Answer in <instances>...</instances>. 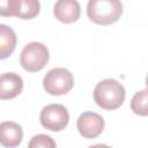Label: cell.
<instances>
[{
    "label": "cell",
    "mask_w": 148,
    "mask_h": 148,
    "mask_svg": "<svg viewBox=\"0 0 148 148\" xmlns=\"http://www.w3.org/2000/svg\"><path fill=\"white\" fill-rule=\"evenodd\" d=\"M125 88L116 79H104L94 89L95 103L104 110L118 109L125 101Z\"/></svg>",
    "instance_id": "6da1fadb"
},
{
    "label": "cell",
    "mask_w": 148,
    "mask_h": 148,
    "mask_svg": "<svg viewBox=\"0 0 148 148\" xmlns=\"http://www.w3.org/2000/svg\"><path fill=\"white\" fill-rule=\"evenodd\" d=\"M121 14L123 3L118 0H90L87 5V15L96 24H113Z\"/></svg>",
    "instance_id": "7a4b0ae2"
},
{
    "label": "cell",
    "mask_w": 148,
    "mask_h": 148,
    "mask_svg": "<svg viewBox=\"0 0 148 148\" xmlns=\"http://www.w3.org/2000/svg\"><path fill=\"white\" fill-rule=\"evenodd\" d=\"M50 58L47 47L39 42L27 44L20 54V64L27 72L35 73L45 67Z\"/></svg>",
    "instance_id": "3957f363"
},
{
    "label": "cell",
    "mask_w": 148,
    "mask_h": 148,
    "mask_svg": "<svg viewBox=\"0 0 148 148\" xmlns=\"http://www.w3.org/2000/svg\"><path fill=\"white\" fill-rule=\"evenodd\" d=\"M44 90L53 96L66 95L74 87L73 74L62 67L50 69L43 79Z\"/></svg>",
    "instance_id": "277c9868"
},
{
    "label": "cell",
    "mask_w": 148,
    "mask_h": 148,
    "mask_svg": "<svg viewBox=\"0 0 148 148\" xmlns=\"http://www.w3.org/2000/svg\"><path fill=\"white\" fill-rule=\"evenodd\" d=\"M39 121L44 128L52 132H60L68 125L69 113L61 104H49L42 109Z\"/></svg>",
    "instance_id": "5b68a950"
},
{
    "label": "cell",
    "mask_w": 148,
    "mask_h": 148,
    "mask_svg": "<svg viewBox=\"0 0 148 148\" xmlns=\"http://www.w3.org/2000/svg\"><path fill=\"white\" fill-rule=\"evenodd\" d=\"M79 133L86 139L97 138L104 130V119L101 114L91 111H86L80 114L76 121Z\"/></svg>",
    "instance_id": "8992f818"
},
{
    "label": "cell",
    "mask_w": 148,
    "mask_h": 148,
    "mask_svg": "<svg viewBox=\"0 0 148 148\" xmlns=\"http://www.w3.org/2000/svg\"><path fill=\"white\" fill-rule=\"evenodd\" d=\"M23 89L22 77L14 72H6L0 75V99H12L18 96Z\"/></svg>",
    "instance_id": "52a82bcc"
},
{
    "label": "cell",
    "mask_w": 148,
    "mask_h": 148,
    "mask_svg": "<svg viewBox=\"0 0 148 148\" xmlns=\"http://www.w3.org/2000/svg\"><path fill=\"white\" fill-rule=\"evenodd\" d=\"M53 14L58 21L68 24L79 20L81 7L76 0H59L53 6Z\"/></svg>",
    "instance_id": "ba28073f"
},
{
    "label": "cell",
    "mask_w": 148,
    "mask_h": 148,
    "mask_svg": "<svg viewBox=\"0 0 148 148\" xmlns=\"http://www.w3.org/2000/svg\"><path fill=\"white\" fill-rule=\"evenodd\" d=\"M23 139V130L15 121H2L0 124V145L6 148L17 147Z\"/></svg>",
    "instance_id": "9c48e42d"
},
{
    "label": "cell",
    "mask_w": 148,
    "mask_h": 148,
    "mask_svg": "<svg viewBox=\"0 0 148 148\" xmlns=\"http://www.w3.org/2000/svg\"><path fill=\"white\" fill-rule=\"evenodd\" d=\"M16 42L15 31L6 24H0V60L7 59L14 52Z\"/></svg>",
    "instance_id": "30bf717a"
},
{
    "label": "cell",
    "mask_w": 148,
    "mask_h": 148,
    "mask_svg": "<svg viewBox=\"0 0 148 148\" xmlns=\"http://www.w3.org/2000/svg\"><path fill=\"white\" fill-rule=\"evenodd\" d=\"M40 3L37 0H16L15 16L22 20H30L38 15Z\"/></svg>",
    "instance_id": "8fae6325"
},
{
    "label": "cell",
    "mask_w": 148,
    "mask_h": 148,
    "mask_svg": "<svg viewBox=\"0 0 148 148\" xmlns=\"http://www.w3.org/2000/svg\"><path fill=\"white\" fill-rule=\"evenodd\" d=\"M148 101V94L147 90H140L136 91L131 101V109L134 113L139 116H147L148 114V108H147V102Z\"/></svg>",
    "instance_id": "7c38bea8"
},
{
    "label": "cell",
    "mask_w": 148,
    "mask_h": 148,
    "mask_svg": "<svg viewBox=\"0 0 148 148\" xmlns=\"http://www.w3.org/2000/svg\"><path fill=\"white\" fill-rule=\"evenodd\" d=\"M28 148H57V143L50 135L46 134H36L34 135L29 143Z\"/></svg>",
    "instance_id": "4fadbf2b"
},
{
    "label": "cell",
    "mask_w": 148,
    "mask_h": 148,
    "mask_svg": "<svg viewBox=\"0 0 148 148\" xmlns=\"http://www.w3.org/2000/svg\"><path fill=\"white\" fill-rule=\"evenodd\" d=\"M16 0H0V16H15Z\"/></svg>",
    "instance_id": "5bb4252c"
},
{
    "label": "cell",
    "mask_w": 148,
    "mask_h": 148,
    "mask_svg": "<svg viewBox=\"0 0 148 148\" xmlns=\"http://www.w3.org/2000/svg\"><path fill=\"white\" fill-rule=\"evenodd\" d=\"M88 148H111L110 146L108 145H103V143H97V145H94V146H90Z\"/></svg>",
    "instance_id": "9a60e30c"
}]
</instances>
